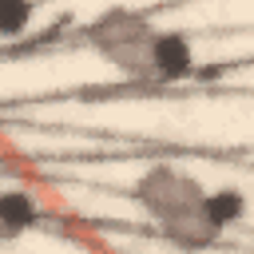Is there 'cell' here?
<instances>
[{
	"instance_id": "7a4b0ae2",
	"label": "cell",
	"mask_w": 254,
	"mask_h": 254,
	"mask_svg": "<svg viewBox=\"0 0 254 254\" xmlns=\"http://www.w3.org/2000/svg\"><path fill=\"white\" fill-rule=\"evenodd\" d=\"M159 36L163 28H155L151 12H139V8H107L83 28L87 48L115 75H123L127 83H143V87H155Z\"/></svg>"
},
{
	"instance_id": "5b68a950",
	"label": "cell",
	"mask_w": 254,
	"mask_h": 254,
	"mask_svg": "<svg viewBox=\"0 0 254 254\" xmlns=\"http://www.w3.org/2000/svg\"><path fill=\"white\" fill-rule=\"evenodd\" d=\"M206 202H210V214H214V222H218L222 234L246 218V194L238 187H210V198Z\"/></svg>"
},
{
	"instance_id": "6da1fadb",
	"label": "cell",
	"mask_w": 254,
	"mask_h": 254,
	"mask_svg": "<svg viewBox=\"0 0 254 254\" xmlns=\"http://www.w3.org/2000/svg\"><path fill=\"white\" fill-rule=\"evenodd\" d=\"M127 198L155 222L159 238L171 242L175 250H210L222 230L210 214V187H202L198 175L175 167V163H151L139 171V179L127 187Z\"/></svg>"
},
{
	"instance_id": "8992f818",
	"label": "cell",
	"mask_w": 254,
	"mask_h": 254,
	"mask_svg": "<svg viewBox=\"0 0 254 254\" xmlns=\"http://www.w3.org/2000/svg\"><path fill=\"white\" fill-rule=\"evenodd\" d=\"M24 24H32V4H0V32L4 36L24 32Z\"/></svg>"
},
{
	"instance_id": "3957f363",
	"label": "cell",
	"mask_w": 254,
	"mask_h": 254,
	"mask_svg": "<svg viewBox=\"0 0 254 254\" xmlns=\"http://www.w3.org/2000/svg\"><path fill=\"white\" fill-rule=\"evenodd\" d=\"M194 44L187 40V32H163L159 48H155V87H171L194 75Z\"/></svg>"
},
{
	"instance_id": "277c9868",
	"label": "cell",
	"mask_w": 254,
	"mask_h": 254,
	"mask_svg": "<svg viewBox=\"0 0 254 254\" xmlns=\"http://www.w3.org/2000/svg\"><path fill=\"white\" fill-rule=\"evenodd\" d=\"M36 222H40V202H36L32 190L12 187V190L0 194V234H4V242H16Z\"/></svg>"
}]
</instances>
